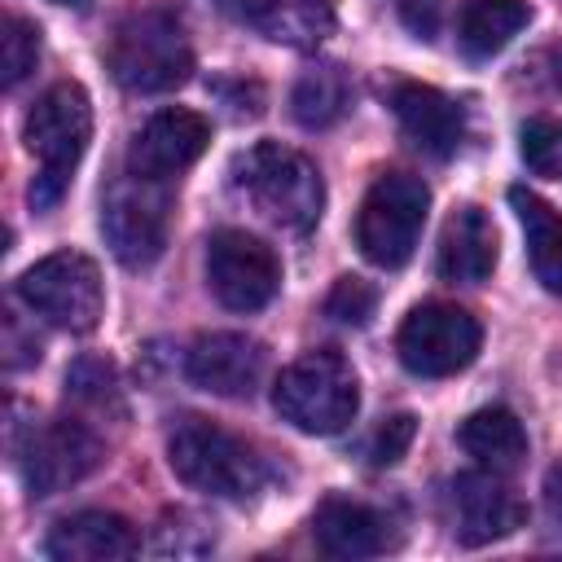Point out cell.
<instances>
[{"label":"cell","mask_w":562,"mask_h":562,"mask_svg":"<svg viewBox=\"0 0 562 562\" xmlns=\"http://www.w3.org/2000/svg\"><path fill=\"white\" fill-rule=\"evenodd\" d=\"M18 299L40 321H48L66 334H88V329H97V321L105 312L101 268L79 250H53L18 277Z\"/></svg>","instance_id":"obj_7"},{"label":"cell","mask_w":562,"mask_h":562,"mask_svg":"<svg viewBox=\"0 0 562 562\" xmlns=\"http://www.w3.org/2000/svg\"><path fill=\"white\" fill-rule=\"evenodd\" d=\"M395 18L417 35V40H435L439 18H443V0H391Z\"/></svg>","instance_id":"obj_28"},{"label":"cell","mask_w":562,"mask_h":562,"mask_svg":"<svg viewBox=\"0 0 562 562\" xmlns=\"http://www.w3.org/2000/svg\"><path fill=\"white\" fill-rule=\"evenodd\" d=\"M167 189L162 180L123 176L101 202V233L119 263L149 268L167 246Z\"/></svg>","instance_id":"obj_10"},{"label":"cell","mask_w":562,"mask_h":562,"mask_svg":"<svg viewBox=\"0 0 562 562\" xmlns=\"http://www.w3.org/2000/svg\"><path fill=\"white\" fill-rule=\"evenodd\" d=\"M544 505H549V518H553L558 531H562V465H553V470L544 474Z\"/></svg>","instance_id":"obj_31"},{"label":"cell","mask_w":562,"mask_h":562,"mask_svg":"<svg viewBox=\"0 0 562 562\" xmlns=\"http://www.w3.org/2000/svg\"><path fill=\"white\" fill-rule=\"evenodd\" d=\"M211 140V123L198 110H158L140 123L127 145V171L145 180H171L202 158Z\"/></svg>","instance_id":"obj_13"},{"label":"cell","mask_w":562,"mask_h":562,"mask_svg":"<svg viewBox=\"0 0 562 562\" xmlns=\"http://www.w3.org/2000/svg\"><path fill=\"white\" fill-rule=\"evenodd\" d=\"M263 347L246 334H202L184 356V378L224 400H250L263 382Z\"/></svg>","instance_id":"obj_14"},{"label":"cell","mask_w":562,"mask_h":562,"mask_svg":"<svg viewBox=\"0 0 562 562\" xmlns=\"http://www.w3.org/2000/svg\"><path fill=\"white\" fill-rule=\"evenodd\" d=\"M391 105H395L400 132L408 136L413 149H422L430 158H452L457 154V145L465 136V114L452 97H443L430 83H400Z\"/></svg>","instance_id":"obj_17"},{"label":"cell","mask_w":562,"mask_h":562,"mask_svg":"<svg viewBox=\"0 0 562 562\" xmlns=\"http://www.w3.org/2000/svg\"><path fill=\"white\" fill-rule=\"evenodd\" d=\"M496 268V228L483 206H457L439 237V277L457 285H479Z\"/></svg>","instance_id":"obj_18"},{"label":"cell","mask_w":562,"mask_h":562,"mask_svg":"<svg viewBox=\"0 0 562 562\" xmlns=\"http://www.w3.org/2000/svg\"><path fill=\"white\" fill-rule=\"evenodd\" d=\"M522 70H527V79H531V83H536V79H549L544 88H549V92H562V44H553V48L536 53Z\"/></svg>","instance_id":"obj_29"},{"label":"cell","mask_w":562,"mask_h":562,"mask_svg":"<svg viewBox=\"0 0 562 562\" xmlns=\"http://www.w3.org/2000/svg\"><path fill=\"white\" fill-rule=\"evenodd\" d=\"M413 435H417V422H413L408 413L386 417V422L373 430V439H369V461H373V465H395V461L408 452Z\"/></svg>","instance_id":"obj_27"},{"label":"cell","mask_w":562,"mask_h":562,"mask_svg":"<svg viewBox=\"0 0 562 562\" xmlns=\"http://www.w3.org/2000/svg\"><path fill=\"white\" fill-rule=\"evenodd\" d=\"M448 505H452V536L461 544H492L505 540L522 527L527 509L518 501V492L505 483V474L496 470H465L452 479L448 487Z\"/></svg>","instance_id":"obj_12"},{"label":"cell","mask_w":562,"mask_h":562,"mask_svg":"<svg viewBox=\"0 0 562 562\" xmlns=\"http://www.w3.org/2000/svg\"><path fill=\"white\" fill-rule=\"evenodd\" d=\"M518 154L536 176H562V119H531L518 132Z\"/></svg>","instance_id":"obj_25"},{"label":"cell","mask_w":562,"mask_h":562,"mask_svg":"<svg viewBox=\"0 0 562 562\" xmlns=\"http://www.w3.org/2000/svg\"><path fill=\"white\" fill-rule=\"evenodd\" d=\"M531 22L527 0H465L457 13V44L465 57H496Z\"/></svg>","instance_id":"obj_21"},{"label":"cell","mask_w":562,"mask_h":562,"mask_svg":"<svg viewBox=\"0 0 562 562\" xmlns=\"http://www.w3.org/2000/svg\"><path fill=\"white\" fill-rule=\"evenodd\" d=\"M509 206L527 233V259H531L536 281L562 299V215L540 193H531L522 184L509 189Z\"/></svg>","instance_id":"obj_20"},{"label":"cell","mask_w":562,"mask_h":562,"mask_svg":"<svg viewBox=\"0 0 562 562\" xmlns=\"http://www.w3.org/2000/svg\"><path fill=\"white\" fill-rule=\"evenodd\" d=\"M140 549L136 527L110 509H79L53 522L44 553L57 562H123Z\"/></svg>","instance_id":"obj_16"},{"label":"cell","mask_w":562,"mask_h":562,"mask_svg":"<svg viewBox=\"0 0 562 562\" xmlns=\"http://www.w3.org/2000/svg\"><path fill=\"white\" fill-rule=\"evenodd\" d=\"M329 22H334V13L325 0H272L259 26L285 44H316L329 31Z\"/></svg>","instance_id":"obj_23"},{"label":"cell","mask_w":562,"mask_h":562,"mask_svg":"<svg viewBox=\"0 0 562 562\" xmlns=\"http://www.w3.org/2000/svg\"><path fill=\"white\" fill-rule=\"evenodd\" d=\"M272 404L294 430L334 435L356 417L360 382H356V369L338 351L316 347V351H303L290 369H281L272 386Z\"/></svg>","instance_id":"obj_4"},{"label":"cell","mask_w":562,"mask_h":562,"mask_svg":"<svg viewBox=\"0 0 562 562\" xmlns=\"http://www.w3.org/2000/svg\"><path fill=\"white\" fill-rule=\"evenodd\" d=\"M215 4H220L224 13H233V18H241V22H255V26H259L272 0H215Z\"/></svg>","instance_id":"obj_30"},{"label":"cell","mask_w":562,"mask_h":562,"mask_svg":"<svg viewBox=\"0 0 562 562\" xmlns=\"http://www.w3.org/2000/svg\"><path fill=\"white\" fill-rule=\"evenodd\" d=\"M206 285L228 312H259L281 290V263L259 237L220 228L206 241Z\"/></svg>","instance_id":"obj_11"},{"label":"cell","mask_w":562,"mask_h":562,"mask_svg":"<svg viewBox=\"0 0 562 562\" xmlns=\"http://www.w3.org/2000/svg\"><path fill=\"white\" fill-rule=\"evenodd\" d=\"M57 4H79V0H57Z\"/></svg>","instance_id":"obj_32"},{"label":"cell","mask_w":562,"mask_h":562,"mask_svg":"<svg viewBox=\"0 0 562 562\" xmlns=\"http://www.w3.org/2000/svg\"><path fill=\"white\" fill-rule=\"evenodd\" d=\"M22 136H26V149L40 158V176L31 180V206L48 211V206L61 202V193L70 184V171L79 167V158L88 149V136H92L88 92L70 79L53 83L31 105V114L22 123Z\"/></svg>","instance_id":"obj_3"},{"label":"cell","mask_w":562,"mask_h":562,"mask_svg":"<svg viewBox=\"0 0 562 562\" xmlns=\"http://www.w3.org/2000/svg\"><path fill=\"white\" fill-rule=\"evenodd\" d=\"M430 211V189L413 171H382L356 215V246L378 268H400L417 250Z\"/></svg>","instance_id":"obj_6"},{"label":"cell","mask_w":562,"mask_h":562,"mask_svg":"<svg viewBox=\"0 0 562 562\" xmlns=\"http://www.w3.org/2000/svg\"><path fill=\"white\" fill-rule=\"evenodd\" d=\"M167 461L184 487L220 496V501H246L268 479L263 457L241 435H233L206 417L176 422V430L167 435Z\"/></svg>","instance_id":"obj_2"},{"label":"cell","mask_w":562,"mask_h":562,"mask_svg":"<svg viewBox=\"0 0 562 562\" xmlns=\"http://www.w3.org/2000/svg\"><path fill=\"white\" fill-rule=\"evenodd\" d=\"M110 75L127 92H171L193 75V44L176 13L140 9L110 40Z\"/></svg>","instance_id":"obj_5"},{"label":"cell","mask_w":562,"mask_h":562,"mask_svg":"<svg viewBox=\"0 0 562 562\" xmlns=\"http://www.w3.org/2000/svg\"><path fill=\"white\" fill-rule=\"evenodd\" d=\"M378 307V290L360 277H338L334 290L325 294V316H334L338 325H364Z\"/></svg>","instance_id":"obj_26"},{"label":"cell","mask_w":562,"mask_h":562,"mask_svg":"<svg viewBox=\"0 0 562 562\" xmlns=\"http://www.w3.org/2000/svg\"><path fill=\"white\" fill-rule=\"evenodd\" d=\"M233 184L277 228L307 233L325 211V180L316 162L281 140H259L233 158Z\"/></svg>","instance_id":"obj_1"},{"label":"cell","mask_w":562,"mask_h":562,"mask_svg":"<svg viewBox=\"0 0 562 562\" xmlns=\"http://www.w3.org/2000/svg\"><path fill=\"white\" fill-rule=\"evenodd\" d=\"M105 461V443L75 417H53L44 426H31L18 443V470L35 501L66 492L70 483L88 479Z\"/></svg>","instance_id":"obj_9"},{"label":"cell","mask_w":562,"mask_h":562,"mask_svg":"<svg viewBox=\"0 0 562 562\" xmlns=\"http://www.w3.org/2000/svg\"><path fill=\"white\" fill-rule=\"evenodd\" d=\"M347 105H351V83H347L342 66H334V61L307 66V70L299 75L294 92H290V114H294V123H303V127H312V132L338 123V119L347 114Z\"/></svg>","instance_id":"obj_22"},{"label":"cell","mask_w":562,"mask_h":562,"mask_svg":"<svg viewBox=\"0 0 562 562\" xmlns=\"http://www.w3.org/2000/svg\"><path fill=\"white\" fill-rule=\"evenodd\" d=\"M312 536L329 558H378L395 544L391 536V518L364 501L351 496H325L312 514Z\"/></svg>","instance_id":"obj_15"},{"label":"cell","mask_w":562,"mask_h":562,"mask_svg":"<svg viewBox=\"0 0 562 562\" xmlns=\"http://www.w3.org/2000/svg\"><path fill=\"white\" fill-rule=\"evenodd\" d=\"M483 329L479 321L457 303H422L404 316L395 334L400 364L417 378H448L461 373L479 356Z\"/></svg>","instance_id":"obj_8"},{"label":"cell","mask_w":562,"mask_h":562,"mask_svg":"<svg viewBox=\"0 0 562 562\" xmlns=\"http://www.w3.org/2000/svg\"><path fill=\"white\" fill-rule=\"evenodd\" d=\"M0 61H4V88H18L35 61H40V26L22 13H9L0 26Z\"/></svg>","instance_id":"obj_24"},{"label":"cell","mask_w":562,"mask_h":562,"mask_svg":"<svg viewBox=\"0 0 562 562\" xmlns=\"http://www.w3.org/2000/svg\"><path fill=\"white\" fill-rule=\"evenodd\" d=\"M457 443L465 457H474L483 470L514 474L527 461V430L509 408H479L461 422Z\"/></svg>","instance_id":"obj_19"}]
</instances>
